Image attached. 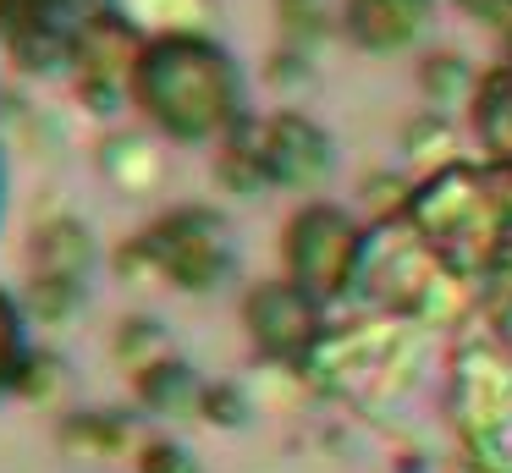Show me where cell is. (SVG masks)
I'll return each mask as SVG.
<instances>
[{
	"instance_id": "7a4b0ae2",
	"label": "cell",
	"mask_w": 512,
	"mask_h": 473,
	"mask_svg": "<svg viewBox=\"0 0 512 473\" xmlns=\"http://www.w3.org/2000/svg\"><path fill=\"white\" fill-rule=\"evenodd\" d=\"M408 220L452 270H468V275L496 264L512 242L507 187L479 182L474 171H441L435 182H424L408 204Z\"/></svg>"
},
{
	"instance_id": "3957f363",
	"label": "cell",
	"mask_w": 512,
	"mask_h": 473,
	"mask_svg": "<svg viewBox=\"0 0 512 473\" xmlns=\"http://www.w3.org/2000/svg\"><path fill=\"white\" fill-rule=\"evenodd\" d=\"M138 248L149 253L160 281L188 286V292H210V286L232 270L226 226H221L215 209H171V215H160L155 226L138 237Z\"/></svg>"
},
{
	"instance_id": "8992f818",
	"label": "cell",
	"mask_w": 512,
	"mask_h": 473,
	"mask_svg": "<svg viewBox=\"0 0 512 473\" xmlns=\"http://www.w3.org/2000/svg\"><path fill=\"white\" fill-rule=\"evenodd\" d=\"M243 319L254 330V341L276 358H303L309 347H320V314H314V297L298 281H265L248 292Z\"/></svg>"
},
{
	"instance_id": "2e32d148",
	"label": "cell",
	"mask_w": 512,
	"mask_h": 473,
	"mask_svg": "<svg viewBox=\"0 0 512 473\" xmlns=\"http://www.w3.org/2000/svg\"><path fill=\"white\" fill-rule=\"evenodd\" d=\"M419 83H424V94H430L435 105H446V99H457V88L468 83V66L457 61V55H430L424 72H419Z\"/></svg>"
},
{
	"instance_id": "30bf717a",
	"label": "cell",
	"mask_w": 512,
	"mask_h": 473,
	"mask_svg": "<svg viewBox=\"0 0 512 473\" xmlns=\"http://www.w3.org/2000/svg\"><path fill=\"white\" fill-rule=\"evenodd\" d=\"M474 132L501 165H512V66L490 72L474 94Z\"/></svg>"
},
{
	"instance_id": "ac0fdd59",
	"label": "cell",
	"mask_w": 512,
	"mask_h": 473,
	"mask_svg": "<svg viewBox=\"0 0 512 473\" xmlns=\"http://www.w3.org/2000/svg\"><path fill=\"white\" fill-rule=\"evenodd\" d=\"M199 413L210 418V424H243V396H237L232 385H204Z\"/></svg>"
},
{
	"instance_id": "5b68a950",
	"label": "cell",
	"mask_w": 512,
	"mask_h": 473,
	"mask_svg": "<svg viewBox=\"0 0 512 473\" xmlns=\"http://www.w3.org/2000/svg\"><path fill=\"white\" fill-rule=\"evenodd\" d=\"M72 61H78L83 94L111 105V94L122 83H133L138 61H144V39H138V28L127 17L100 11V17H89L78 33H72Z\"/></svg>"
},
{
	"instance_id": "8fae6325",
	"label": "cell",
	"mask_w": 512,
	"mask_h": 473,
	"mask_svg": "<svg viewBox=\"0 0 512 473\" xmlns=\"http://www.w3.org/2000/svg\"><path fill=\"white\" fill-rule=\"evenodd\" d=\"M138 396H144L155 413H188V407H199V380H193V369L188 363H177V358H160V363H149L144 374H138Z\"/></svg>"
},
{
	"instance_id": "5bb4252c",
	"label": "cell",
	"mask_w": 512,
	"mask_h": 473,
	"mask_svg": "<svg viewBox=\"0 0 512 473\" xmlns=\"http://www.w3.org/2000/svg\"><path fill=\"white\" fill-rule=\"evenodd\" d=\"M116 358L133 374H144L149 363L171 358V352H166V336H160L155 319H122V330H116Z\"/></svg>"
},
{
	"instance_id": "e0dca14e",
	"label": "cell",
	"mask_w": 512,
	"mask_h": 473,
	"mask_svg": "<svg viewBox=\"0 0 512 473\" xmlns=\"http://www.w3.org/2000/svg\"><path fill=\"white\" fill-rule=\"evenodd\" d=\"M276 17L298 44H309L314 33H325V0H276Z\"/></svg>"
},
{
	"instance_id": "277c9868",
	"label": "cell",
	"mask_w": 512,
	"mask_h": 473,
	"mask_svg": "<svg viewBox=\"0 0 512 473\" xmlns=\"http://www.w3.org/2000/svg\"><path fill=\"white\" fill-rule=\"evenodd\" d=\"M364 264V237L358 226L331 204H309L287 226V281H298L309 297H331L353 281Z\"/></svg>"
},
{
	"instance_id": "ffe728a7",
	"label": "cell",
	"mask_w": 512,
	"mask_h": 473,
	"mask_svg": "<svg viewBox=\"0 0 512 473\" xmlns=\"http://www.w3.org/2000/svg\"><path fill=\"white\" fill-rule=\"evenodd\" d=\"M23 363V352H17V336H12V308H6V297H0V380Z\"/></svg>"
},
{
	"instance_id": "ba28073f",
	"label": "cell",
	"mask_w": 512,
	"mask_h": 473,
	"mask_svg": "<svg viewBox=\"0 0 512 473\" xmlns=\"http://www.w3.org/2000/svg\"><path fill=\"white\" fill-rule=\"evenodd\" d=\"M430 22V0H347V33L364 50H402Z\"/></svg>"
},
{
	"instance_id": "52a82bcc",
	"label": "cell",
	"mask_w": 512,
	"mask_h": 473,
	"mask_svg": "<svg viewBox=\"0 0 512 473\" xmlns=\"http://www.w3.org/2000/svg\"><path fill=\"white\" fill-rule=\"evenodd\" d=\"M259 154H265V176L281 187H309L331 171V138L298 110L270 116L259 127Z\"/></svg>"
},
{
	"instance_id": "9c48e42d",
	"label": "cell",
	"mask_w": 512,
	"mask_h": 473,
	"mask_svg": "<svg viewBox=\"0 0 512 473\" xmlns=\"http://www.w3.org/2000/svg\"><path fill=\"white\" fill-rule=\"evenodd\" d=\"M89 259H94V248L78 220H45L28 237V270H34V281H78L89 270Z\"/></svg>"
},
{
	"instance_id": "4fadbf2b",
	"label": "cell",
	"mask_w": 512,
	"mask_h": 473,
	"mask_svg": "<svg viewBox=\"0 0 512 473\" xmlns=\"http://www.w3.org/2000/svg\"><path fill=\"white\" fill-rule=\"evenodd\" d=\"M215 171H221V182L232 187V193H259V187L270 182V176H265V154H259V138H248V132L226 143Z\"/></svg>"
},
{
	"instance_id": "6da1fadb",
	"label": "cell",
	"mask_w": 512,
	"mask_h": 473,
	"mask_svg": "<svg viewBox=\"0 0 512 473\" xmlns=\"http://www.w3.org/2000/svg\"><path fill=\"white\" fill-rule=\"evenodd\" d=\"M133 94L149 116L177 138H210L237 121V72L210 39L166 33L144 44L133 72Z\"/></svg>"
},
{
	"instance_id": "d6986e66",
	"label": "cell",
	"mask_w": 512,
	"mask_h": 473,
	"mask_svg": "<svg viewBox=\"0 0 512 473\" xmlns=\"http://www.w3.org/2000/svg\"><path fill=\"white\" fill-rule=\"evenodd\" d=\"M138 473H193V457H182V446L171 440H149L138 451Z\"/></svg>"
},
{
	"instance_id": "9a60e30c",
	"label": "cell",
	"mask_w": 512,
	"mask_h": 473,
	"mask_svg": "<svg viewBox=\"0 0 512 473\" xmlns=\"http://www.w3.org/2000/svg\"><path fill=\"white\" fill-rule=\"evenodd\" d=\"M83 303V281H28V308L45 325H67Z\"/></svg>"
},
{
	"instance_id": "7c38bea8",
	"label": "cell",
	"mask_w": 512,
	"mask_h": 473,
	"mask_svg": "<svg viewBox=\"0 0 512 473\" xmlns=\"http://www.w3.org/2000/svg\"><path fill=\"white\" fill-rule=\"evenodd\" d=\"M61 440H67L72 451H83V457H111V451L127 446V424L122 418H105V413H78L61 429Z\"/></svg>"
}]
</instances>
